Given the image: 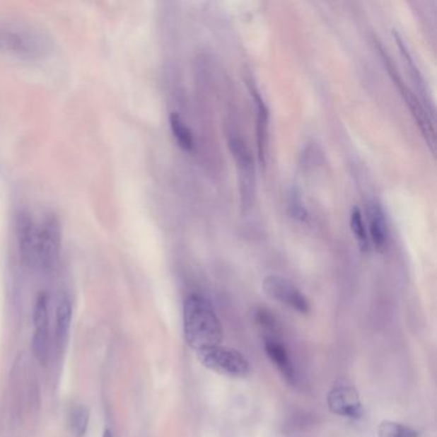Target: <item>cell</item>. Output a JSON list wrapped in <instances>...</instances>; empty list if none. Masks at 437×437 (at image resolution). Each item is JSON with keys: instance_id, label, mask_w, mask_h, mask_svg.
I'll use <instances>...</instances> for the list:
<instances>
[{"instance_id": "cell-14", "label": "cell", "mask_w": 437, "mask_h": 437, "mask_svg": "<svg viewBox=\"0 0 437 437\" xmlns=\"http://www.w3.org/2000/svg\"><path fill=\"white\" fill-rule=\"evenodd\" d=\"M72 320V305L67 298H62L55 313V334L59 344L66 342Z\"/></svg>"}, {"instance_id": "cell-20", "label": "cell", "mask_w": 437, "mask_h": 437, "mask_svg": "<svg viewBox=\"0 0 437 437\" xmlns=\"http://www.w3.org/2000/svg\"><path fill=\"white\" fill-rule=\"evenodd\" d=\"M103 437H113L112 436V433H110V431H105L104 433H103Z\"/></svg>"}, {"instance_id": "cell-3", "label": "cell", "mask_w": 437, "mask_h": 437, "mask_svg": "<svg viewBox=\"0 0 437 437\" xmlns=\"http://www.w3.org/2000/svg\"><path fill=\"white\" fill-rule=\"evenodd\" d=\"M62 228L58 218L50 214L37 227V266L45 271H52L61 255Z\"/></svg>"}, {"instance_id": "cell-11", "label": "cell", "mask_w": 437, "mask_h": 437, "mask_svg": "<svg viewBox=\"0 0 437 437\" xmlns=\"http://www.w3.org/2000/svg\"><path fill=\"white\" fill-rule=\"evenodd\" d=\"M264 350L269 361L274 363V367L280 371L282 377L287 383L294 385L296 383V369L294 363L289 356V351L280 342L274 337L264 339Z\"/></svg>"}, {"instance_id": "cell-8", "label": "cell", "mask_w": 437, "mask_h": 437, "mask_svg": "<svg viewBox=\"0 0 437 437\" xmlns=\"http://www.w3.org/2000/svg\"><path fill=\"white\" fill-rule=\"evenodd\" d=\"M34 336L31 346L34 356L40 363L47 362L49 356V315L48 299L40 295L34 308Z\"/></svg>"}, {"instance_id": "cell-19", "label": "cell", "mask_w": 437, "mask_h": 437, "mask_svg": "<svg viewBox=\"0 0 437 437\" xmlns=\"http://www.w3.org/2000/svg\"><path fill=\"white\" fill-rule=\"evenodd\" d=\"M257 320L260 322V326H263V327L269 328V330L276 328L274 315H271L266 309H260L257 312Z\"/></svg>"}, {"instance_id": "cell-10", "label": "cell", "mask_w": 437, "mask_h": 437, "mask_svg": "<svg viewBox=\"0 0 437 437\" xmlns=\"http://www.w3.org/2000/svg\"><path fill=\"white\" fill-rule=\"evenodd\" d=\"M17 239L22 260L28 266H37V228L35 227L34 221L26 214H21L17 221Z\"/></svg>"}, {"instance_id": "cell-18", "label": "cell", "mask_w": 437, "mask_h": 437, "mask_svg": "<svg viewBox=\"0 0 437 437\" xmlns=\"http://www.w3.org/2000/svg\"><path fill=\"white\" fill-rule=\"evenodd\" d=\"M289 211L298 221H305L308 217L307 208L301 199V192L298 187H293L289 197Z\"/></svg>"}, {"instance_id": "cell-1", "label": "cell", "mask_w": 437, "mask_h": 437, "mask_svg": "<svg viewBox=\"0 0 437 437\" xmlns=\"http://www.w3.org/2000/svg\"><path fill=\"white\" fill-rule=\"evenodd\" d=\"M184 335L190 348L219 345L223 330L212 303L198 294L189 295L184 303Z\"/></svg>"}, {"instance_id": "cell-2", "label": "cell", "mask_w": 437, "mask_h": 437, "mask_svg": "<svg viewBox=\"0 0 437 437\" xmlns=\"http://www.w3.org/2000/svg\"><path fill=\"white\" fill-rule=\"evenodd\" d=\"M197 356L205 368L223 376L243 378L250 373V363L236 349L214 345L199 349Z\"/></svg>"}, {"instance_id": "cell-17", "label": "cell", "mask_w": 437, "mask_h": 437, "mask_svg": "<svg viewBox=\"0 0 437 437\" xmlns=\"http://www.w3.org/2000/svg\"><path fill=\"white\" fill-rule=\"evenodd\" d=\"M378 437H419V432L410 426L394 421H383L378 430Z\"/></svg>"}, {"instance_id": "cell-13", "label": "cell", "mask_w": 437, "mask_h": 437, "mask_svg": "<svg viewBox=\"0 0 437 437\" xmlns=\"http://www.w3.org/2000/svg\"><path fill=\"white\" fill-rule=\"evenodd\" d=\"M170 127H171L172 135L175 137L178 146L184 151H192L194 149V145H195V139L192 135V131L185 123L182 117L177 115L176 112H173L170 116Z\"/></svg>"}, {"instance_id": "cell-12", "label": "cell", "mask_w": 437, "mask_h": 437, "mask_svg": "<svg viewBox=\"0 0 437 437\" xmlns=\"http://www.w3.org/2000/svg\"><path fill=\"white\" fill-rule=\"evenodd\" d=\"M250 93L257 107V148L258 159L262 164H266L267 149H268V108L260 91L255 88H250Z\"/></svg>"}, {"instance_id": "cell-6", "label": "cell", "mask_w": 437, "mask_h": 437, "mask_svg": "<svg viewBox=\"0 0 437 437\" xmlns=\"http://www.w3.org/2000/svg\"><path fill=\"white\" fill-rule=\"evenodd\" d=\"M380 50L383 52V61H385V64L388 66V69L390 71V76L392 77L394 83L397 85V89H399L400 94L403 96L404 100L408 104L412 115L414 117L416 122L418 123V126H419V129L422 131L424 136L426 137V141H427L431 146V151H433V146H435V129H433V121H432V118L429 116V113L424 110L422 103L418 100L417 96L414 95V93L409 89V86L405 85V82L403 81V78L400 77V75L397 74V71L395 69V67H394V64H392L389 58H388V55L383 53V47H381V45H380Z\"/></svg>"}, {"instance_id": "cell-5", "label": "cell", "mask_w": 437, "mask_h": 437, "mask_svg": "<svg viewBox=\"0 0 437 437\" xmlns=\"http://www.w3.org/2000/svg\"><path fill=\"white\" fill-rule=\"evenodd\" d=\"M263 290L271 299L279 301L282 305H286L301 315H308L310 312V304L307 296L291 281L282 276H267L263 281Z\"/></svg>"}, {"instance_id": "cell-7", "label": "cell", "mask_w": 437, "mask_h": 437, "mask_svg": "<svg viewBox=\"0 0 437 437\" xmlns=\"http://www.w3.org/2000/svg\"><path fill=\"white\" fill-rule=\"evenodd\" d=\"M327 405L330 412L339 417L361 419L364 414L358 390L348 383L336 385L330 390Z\"/></svg>"}, {"instance_id": "cell-9", "label": "cell", "mask_w": 437, "mask_h": 437, "mask_svg": "<svg viewBox=\"0 0 437 437\" xmlns=\"http://www.w3.org/2000/svg\"><path fill=\"white\" fill-rule=\"evenodd\" d=\"M367 233L369 243H372L377 250H383L389 241V226L383 206L376 200L367 203Z\"/></svg>"}, {"instance_id": "cell-15", "label": "cell", "mask_w": 437, "mask_h": 437, "mask_svg": "<svg viewBox=\"0 0 437 437\" xmlns=\"http://www.w3.org/2000/svg\"><path fill=\"white\" fill-rule=\"evenodd\" d=\"M89 410L83 405L72 408L69 414V429L74 437H85L89 427Z\"/></svg>"}, {"instance_id": "cell-4", "label": "cell", "mask_w": 437, "mask_h": 437, "mask_svg": "<svg viewBox=\"0 0 437 437\" xmlns=\"http://www.w3.org/2000/svg\"><path fill=\"white\" fill-rule=\"evenodd\" d=\"M228 146L233 153L236 167H238V177H239L240 198L241 204L245 208L250 206L254 197V184H255V170H254V159L252 151L245 141L233 135L228 139Z\"/></svg>"}, {"instance_id": "cell-16", "label": "cell", "mask_w": 437, "mask_h": 437, "mask_svg": "<svg viewBox=\"0 0 437 437\" xmlns=\"http://www.w3.org/2000/svg\"><path fill=\"white\" fill-rule=\"evenodd\" d=\"M350 228H351L358 244L361 246L362 252H368L371 249V243H369L368 233H367V226H366V222L363 218L362 211L358 206H354L351 209Z\"/></svg>"}]
</instances>
